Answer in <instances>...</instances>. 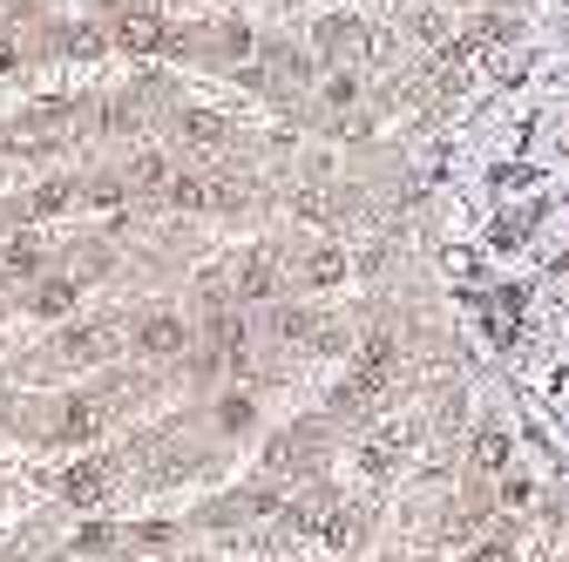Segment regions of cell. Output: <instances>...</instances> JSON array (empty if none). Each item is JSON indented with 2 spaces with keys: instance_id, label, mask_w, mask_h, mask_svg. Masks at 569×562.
<instances>
[{
  "instance_id": "1",
  "label": "cell",
  "mask_w": 569,
  "mask_h": 562,
  "mask_svg": "<svg viewBox=\"0 0 569 562\" xmlns=\"http://www.w3.org/2000/svg\"><path fill=\"white\" fill-rule=\"evenodd\" d=\"M8 68H14V41H0V76H8Z\"/></svg>"
}]
</instances>
